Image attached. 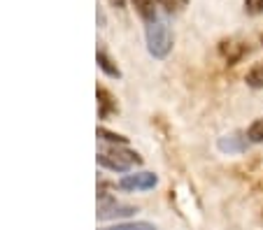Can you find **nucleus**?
I'll use <instances>...</instances> for the list:
<instances>
[{
    "instance_id": "4",
    "label": "nucleus",
    "mask_w": 263,
    "mask_h": 230,
    "mask_svg": "<svg viewBox=\"0 0 263 230\" xmlns=\"http://www.w3.org/2000/svg\"><path fill=\"white\" fill-rule=\"evenodd\" d=\"M159 184V177L154 172L140 170V172H128L119 179V189L121 191H152Z\"/></svg>"
},
{
    "instance_id": "1",
    "label": "nucleus",
    "mask_w": 263,
    "mask_h": 230,
    "mask_svg": "<svg viewBox=\"0 0 263 230\" xmlns=\"http://www.w3.org/2000/svg\"><path fill=\"white\" fill-rule=\"evenodd\" d=\"M98 165L107 168L112 172H130V168L142 165V156L138 151L126 149V147L109 144L103 151H98Z\"/></svg>"
},
{
    "instance_id": "7",
    "label": "nucleus",
    "mask_w": 263,
    "mask_h": 230,
    "mask_svg": "<svg viewBox=\"0 0 263 230\" xmlns=\"http://www.w3.org/2000/svg\"><path fill=\"white\" fill-rule=\"evenodd\" d=\"M221 54L226 56V63L229 65H238L249 54V47L242 45V42H223Z\"/></svg>"
},
{
    "instance_id": "15",
    "label": "nucleus",
    "mask_w": 263,
    "mask_h": 230,
    "mask_svg": "<svg viewBox=\"0 0 263 230\" xmlns=\"http://www.w3.org/2000/svg\"><path fill=\"white\" fill-rule=\"evenodd\" d=\"M109 3H112V5H115V7H119V10H121V7H124V0H109Z\"/></svg>"
},
{
    "instance_id": "3",
    "label": "nucleus",
    "mask_w": 263,
    "mask_h": 230,
    "mask_svg": "<svg viewBox=\"0 0 263 230\" xmlns=\"http://www.w3.org/2000/svg\"><path fill=\"white\" fill-rule=\"evenodd\" d=\"M138 214V207L124 205L117 198H112L105 191H98V219L100 221H112V219H126V216Z\"/></svg>"
},
{
    "instance_id": "16",
    "label": "nucleus",
    "mask_w": 263,
    "mask_h": 230,
    "mask_svg": "<svg viewBox=\"0 0 263 230\" xmlns=\"http://www.w3.org/2000/svg\"><path fill=\"white\" fill-rule=\"evenodd\" d=\"M186 3H189V0H179V5H186Z\"/></svg>"
},
{
    "instance_id": "17",
    "label": "nucleus",
    "mask_w": 263,
    "mask_h": 230,
    "mask_svg": "<svg viewBox=\"0 0 263 230\" xmlns=\"http://www.w3.org/2000/svg\"><path fill=\"white\" fill-rule=\"evenodd\" d=\"M261 42H263V37H261Z\"/></svg>"
},
{
    "instance_id": "8",
    "label": "nucleus",
    "mask_w": 263,
    "mask_h": 230,
    "mask_svg": "<svg viewBox=\"0 0 263 230\" xmlns=\"http://www.w3.org/2000/svg\"><path fill=\"white\" fill-rule=\"evenodd\" d=\"M96 63H98V68L105 72L107 77H112V79H121V70H119V65L115 63V60L107 56V51L98 49L96 51Z\"/></svg>"
},
{
    "instance_id": "11",
    "label": "nucleus",
    "mask_w": 263,
    "mask_h": 230,
    "mask_svg": "<svg viewBox=\"0 0 263 230\" xmlns=\"http://www.w3.org/2000/svg\"><path fill=\"white\" fill-rule=\"evenodd\" d=\"M245 81H247L249 89H263V63L252 65L245 75Z\"/></svg>"
},
{
    "instance_id": "12",
    "label": "nucleus",
    "mask_w": 263,
    "mask_h": 230,
    "mask_svg": "<svg viewBox=\"0 0 263 230\" xmlns=\"http://www.w3.org/2000/svg\"><path fill=\"white\" fill-rule=\"evenodd\" d=\"M245 133H247V137H249L252 144H263V116L261 119H256V121H252Z\"/></svg>"
},
{
    "instance_id": "9",
    "label": "nucleus",
    "mask_w": 263,
    "mask_h": 230,
    "mask_svg": "<svg viewBox=\"0 0 263 230\" xmlns=\"http://www.w3.org/2000/svg\"><path fill=\"white\" fill-rule=\"evenodd\" d=\"M135 7V12L140 14V19L144 21V24H152V21H156L159 16H156V0H130Z\"/></svg>"
},
{
    "instance_id": "5",
    "label": "nucleus",
    "mask_w": 263,
    "mask_h": 230,
    "mask_svg": "<svg viewBox=\"0 0 263 230\" xmlns=\"http://www.w3.org/2000/svg\"><path fill=\"white\" fill-rule=\"evenodd\" d=\"M249 137H247V133H231V135H223V137H219V142H217V147H219V151L221 154H245V151L249 149Z\"/></svg>"
},
{
    "instance_id": "10",
    "label": "nucleus",
    "mask_w": 263,
    "mask_h": 230,
    "mask_svg": "<svg viewBox=\"0 0 263 230\" xmlns=\"http://www.w3.org/2000/svg\"><path fill=\"white\" fill-rule=\"evenodd\" d=\"M100 230H156V225L149 221H124V223H115Z\"/></svg>"
},
{
    "instance_id": "13",
    "label": "nucleus",
    "mask_w": 263,
    "mask_h": 230,
    "mask_svg": "<svg viewBox=\"0 0 263 230\" xmlns=\"http://www.w3.org/2000/svg\"><path fill=\"white\" fill-rule=\"evenodd\" d=\"M96 135H98L100 140L109 142V144H119V147H126V142H128V137L119 135V133H112V130H107V128H98Z\"/></svg>"
},
{
    "instance_id": "14",
    "label": "nucleus",
    "mask_w": 263,
    "mask_h": 230,
    "mask_svg": "<svg viewBox=\"0 0 263 230\" xmlns=\"http://www.w3.org/2000/svg\"><path fill=\"white\" fill-rule=\"evenodd\" d=\"M245 12L252 16L263 14V0H245Z\"/></svg>"
},
{
    "instance_id": "6",
    "label": "nucleus",
    "mask_w": 263,
    "mask_h": 230,
    "mask_svg": "<svg viewBox=\"0 0 263 230\" xmlns=\"http://www.w3.org/2000/svg\"><path fill=\"white\" fill-rule=\"evenodd\" d=\"M96 98H98V114L100 119H107L112 112H117V100L105 86H96Z\"/></svg>"
},
{
    "instance_id": "2",
    "label": "nucleus",
    "mask_w": 263,
    "mask_h": 230,
    "mask_svg": "<svg viewBox=\"0 0 263 230\" xmlns=\"http://www.w3.org/2000/svg\"><path fill=\"white\" fill-rule=\"evenodd\" d=\"M144 37H147V51L154 58H165L173 51V33L163 19H156L152 24H144Z\"/></svg>"
}]
</instances>
